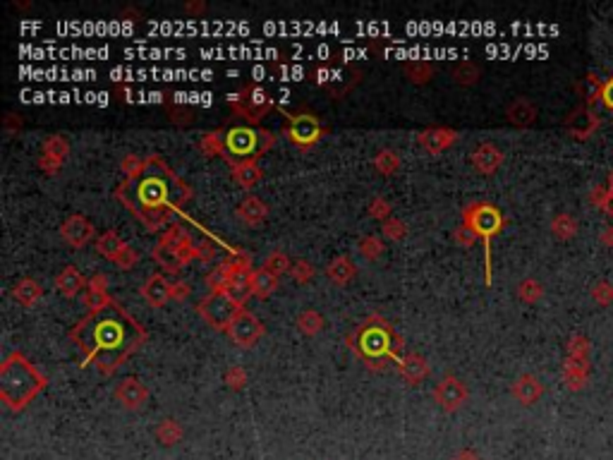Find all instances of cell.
Wrapping results in <instances>:
<instances>
[{"instance_id":"obj_1","label":"cell","mask_w":613,"mask_h":460,"mask_svg":"<svg viewBox=\"0 0 613 460\" xmlns=\"http://www.w3.org/2000/svg\"><path fill=\"white\" fill-rule=\"evenodd\" d=\"M192 197V187L156 154L144 159L142 171L115 187V199H120L151 233H163V228L171 226V216Z\"/></svg>"},{"instance_id":"obj_2","label":"cell","mask_w":613,"mask_h":460,"mask_svg":"<svg viewBox=\"0 0 613 460\" xmlns=\"http://www.w3.org/2000/svg\"><path fill=\"white\" fill-rule=\"evenodd\" d=\"M70 341L84 353V365H96L101 374L111 377L132 353L147 341V329L118 302L103 310L89 312L70 331Z\"/></svg>"},{"instance_id":"obj_3","label":"cell","mask_w":613,"mask_h":460,"mask_svg":"<svg viewBox=\"0 0 613 460\" xmlns=\"http://www.w3.org/2000/svg\"><path fill=\"white\" fill-rule=\"evenodd\" d=\"M345 343H348V348L360 357L372 372L386 369L388 362H398L405 350L403 336H400L384 317H379V314H372L369 319H364V322L345 338Z\"/></svg>"},{"instance_id":"obj_4","label":"cell","mask_w":613,"mask_h":460,"mask_svg":"<svg viewBox=\"0 0 613 460\" xmlns=\"http://www.w3.org/2000/svg\"><path fill=\"white\" fill-rule=\"evenodd\" d=\"M48 379L22 353H10L0 365V398L10 410H22L46 389Z\"/></svg>"},{"instance_id":"obj_5","label":"cell","mask_w":613,"mask_h":460,"mask_svg":"<svg viewBox=\"0 0 613 460\" xmlns=\"http://www.w3.org/2000/svg\"><path fill=\"white\" fill-rule=\"evenodd\" d=\"M273 144H276V135L271 130H264L259 125H233L226 130V149L221 159L228 161L230 166L259 161Z\"/></svg>"},{"instance_id":"obj_6","label":"cell","mask_w":613,"mask_h":460,"mask_svg":"<svg viewBox=\"0 0 613 460\" xmlns=\"http://www.w3.org/2000/svg\"><path fill=\"white\" fill-rule=\"evenodd\" d=\"M463 223L484 242V269H487L484 281L491 283V238L499 235V230L503 228L506 219H503V214L494 204L472 202L463 209Z\"/></svg>"},{"instance_id":"obj_7","label":"cell","mask_w":613,"mask_h":460,"mask_svg":"<svg viewBox=\"0 0 613 460\" xmlns=\"http://www.w3.org/2000/svg\"><path fill=\"white\" fill-rule=\"evenodd\" d=\"M228 106L233 108V113L240 120H245V125H259L262 118L273 108V99L262 84H245L240 92L228 94Z\"/></svg>"},{"instance_id":"obj_8","label":"cell","mask_w":613,"mask_h":460,"mask_svg":"<svg viewBox=\"0 0 613 460\" xmlns=\"http://www.w3.org/2000/svg\"><path fill=\"white\" fill-rule=\"evenodd\" d=\"M245 310L235 302L226 290H211L206 293L197 305V312L202 314V319L209 326H214L216 331H228L233 319Z\"/></svg>"},{"instance_id":"obj_9","label":"cell","mask_w":613,"mask_h":460,"mask_svg":"<svg viewBox=\"0 0 613 460\" xmlns=\"http://www.w3.org/2000/svg\"><path fill=\"white\" fill-rule=\"evenodd\" d=\"M283 132L300 149H312L324 137V125L314 113H288Z\"/></svg>"},{"instance_id":"obj_10","label":"cell","mask_w":613,"mask_h":460,"mask_svg":"<svg viewBox=\"0 0 613 460\" xmlns=\"http://www.w3.org/2000/svg\"><path fill=\"white\" fill-rule=\"evenodd\" d=\"M226 334L230 336V341L238 345V348H252V345L264 336V324L259 322L252 312L242 310L238 317L233 319V324H230V329L226 331Z\"/></svg>"},{"instance_id":"obj_11","label":"cell","mask_w":613,"mask_h":460,"mask_svg":"<svg viewBox=\"0 0 613 460\" xmlns=\"http://www.w3.org/2000/svg\"><path fill=\"white\" fill-rule=\"evenodd\" d=\"M434 401L441 405L446 413H453L460 405L467 401V389L460 379H455L453 374L443 377L439 384L434 386Z\"/></svg>"},{"instance_id":"obj_12","label":"cell","mask_w":613,"mask_h":460,"mask_svg":"<svg viewBox=\"0 0 613 460\" xmlns=\"http://www.w3.org/2000/svg\"><path fill=\"white\" fill-rule=\"evenodd\" d=\"M94 226H91L89 219H84L82 214H72L65 219V223L60 226V235H63V240L68 242L70 247H84L87 242L94 238Z\"/></svg>"},{"instance_id":"obj_13","label":"cell","mask_w":613,"mask_h":460,"mask_svg":"<svg viewBox=\"0 0 613 460\" xmlns=\"http://www.w3.org/2000/svg\"><path fill=\"white\" fill-rule=\"evenodd\" d=\"M455 139H458V132L451 130V127H427V130H422L420 135H417L420 147L432 156L451 149L455 144Z\"/></svg>"},{"instance_id":"obj_14","label":"cell","mask_w":613,"mask_h":460,"mask_svg":"<svg viewBox=\"0 0 613 460\" xmlns=\"http://www.w3.org/2000/svg\"><path fill=\"white\" fill-rule=\"evenodd\" d=\"M115 398H118V401L123 403V408L137 410V408H142V405L147 403L149 391H147V386H144L137 377H127V379L120 381L118 389H115Z\"/></svg>"},{"instance_id":"obj_15","label":"cell","mask_w":613,"mask_h":460,"mask_svg":"<svg viewBox=\"0 0 613 460\" xmlns=\"http://www.w3.org/2000/svg\"><path fill=\"white\" fill-rule=\"evenodd\" d=\"M396 365H398V374H400V377H403L405 381H408L410 386L422 384V381L429 377V372H432V367H429L427 357H422V355H417V353H408V355H403V357H400V360L396 362Z\"/></svg>"},{"instance_id":"obj_16","label":"cell","mask_w":613,"mask_h":460,"mask_svg":"<svg viewBox=\"0 0 613 460\" xmlns=\"http://www.w3.org/2000/svg\"><path fill=\"white\" fill-rule=\"evenodd\" d=\"M142 298L149 302L151 307H163L171 300V283L163 274H151L142 286Z\"/></svg>"},{"instance_id":"obj_17","label":"cell","mask_w":613,"mask_h":460,"mask_svg":"<svg viewBox=\"0 0 613 460\" xmlns=\"http://www.w3.org/2000/svg\"><path fill=\"white\" fill-rule=\"evenodd\" d=\"M235 216H238L245 226H259V223H264L266 216H269V207H266L259 197L247 195L238 204V209H235Z\"/></svg>"},{"instance_id":"obj_18","label":"cell","mask_w":613,"mask_h":460,"mask_svg":"<svg viewBox=\"0 0 613 460\" xmlns=\"http://www.w3.org/2000/svg\"><path fill=\"white\" fill-rule=\"evenodd\" d=\"M87 283L89 281L75 269V266H65V269L56 276V288H58V293L65 295V298H77V295L87 290Z\"/></svg>"},{"instance_id":"obj_19","label":"cell","mask_w":613,"mask_h":460,"mask_svg":"<svg viewBox=\"0 0 613 460\" xmlns=\"http://www.w3.org/2000/svg\"><path fill=\"white\" fill-rule=\"evenodd\" d=\"M501 159H503L501 151L496 149L494 144H482V147H477L475 151H472V166L484 175L494 173L496 168L501 166Z\"/></svg>"},{"instance_id":"obj_20","label":"cell","mask_w":613,"mask_h":460,"mask_svg":"<svg viewBox=\"0 0 613 460\" xmlns=\"http://www.w3.org/2000/svg\"><path fill=\"white\" fill-rule=\"evenodd\" d=\"M12 298L20 302L22 307H34L36 302L44 298V288L34 278H20L15 283V288H12Z\"/></svg>"},{"instance_id":"obj_21","label":"cell","mask_w":613,"mask_h":460,"mask_svg":"<svg viewBox=\"0 0 613 460\" xmlns=\"http://www.w3.org/2000/svg\"><path fill=\"white\" fill-rule=\"evenodd\" d=\"M326 274H329L333 283L345 286V283H350L352 278L357 276V264L352 262L348 254H341V257H336L329 266H326Z\"/></svg>"},{"instance_id":"obj_22","label":"cell","mask_w":613,"mask_h":460,"mask_svg":"<svg viewBox=\"0 0 613 460\" xmlns=\"http://www.w3.org/2000/svg\"><path fill=\"white\" fill-rule=\"evenodd\" d=\"M250 288H252V295L254 298H262L266 300L269 295H273V290L278 288V276H273L269 269H254L250 274Z\"/></svg>"},{"instance_id":"obj_23","label":"cell","mask_w":613,"mask_h":460,"mask_svg":"<svg viewBox=\"0 0 613 460\" xmlns=\"http://www.w3.org/2000/svg\"><path fill=\"white\" fill-rule=\"evenodd\" d=\"M223 271H226L228 276H235V274H252V257L247 254L245 250H240V247H235V250H228L226 259H223L221 264Z\"/></svg>"},{"instance_id":"obj_24","label":"cell","mask_w":613,"mask_h":460,"mask_svg":"<svg viewBox=\"0 0 613 460\" xmlns=\"http://www.w3.org/2000/svg\"><path fill=\"white\" fill-rule=\"evenodd\" d=\"M233 168V180L238 183L242 190H252L254 185L262 180V168H259L257 161H247V163H235Z\"/></svg>"},{"instance_id":"obj_25","label":"cell","mask_w":613,"mask_h":460,"mask_svg":"<svg viewBox=\"0 0 613 460\" xmlns=\"http://www.w3.org/2000/svg\"><path fill=\"white\" fill-rule=\"evenodd\" d=\"M151 257L156 259V264L161 266L166 274H180L182 271V262L178 259V254H175V247L171 245H163V242H156V247L151 250Z\"/></svg>"},{"instance_id":"obj_26","label":"cell","mask_w":613,"mask_h":460,"mask_svg":"<svg viewBox=\"0 0 613 460\" xmlns=\"http://www.w3.org/2000/svg\"><path fill=\"white\" fill-rule=\"evenodd\" d=\"M226 293L238 302L240 307H245V302L250 300L252 288H250V274H235L228 278L226 283Z\"/></svg>"},{"instance_id":"obj_27","label":"cell","mask_w":613,"mask_h":460,"mask_svg":"<svg viewBox=\"0 0 613 460\" xmlns=\"http://www.w3.org/2000/svg\"><path fill=\"white\" fill-rule=\"evenodd\" d=\"M125 245H127V242L120 238L115 230H106V233H101L99 240H96V250H99V254H101V257H106V259H111V262L118 257V252L123 250Z\"/></svg>"},{"instance_id":"obj_28","label":"cell","mask_w":613,"mask_h":460,"mask_svg":"<svg viewBox=\"0 0 613 460\" xmlns=\"http://www.w3.org/2000/svg\"><path fill=\"white\" fill-rule=\"evenodd\" d=\"M405 77L415 84H427L434 77V65L429 60H410L405 63Z\"/></svg>"},{"instance_id":"obj_29","label":"cell","mask_w":613,"mask_h":460,"mask_svg":"<svg viewBox=\"0 0 613 460\" xmlns=\"http://www.w3.org/2000/svg\"><path fill=\"white\" fill-rule=\"evenodd\" d=\"M199 149L204 156H223L226 149V130H211L199 139Z\"/></svg>"},{"instance_id":"obj_30","label":"cell","mask_w":613,"mask_h":460,"mask_svg":"<svg viewBox=\"0 0 613 460\" xmlns=\"http://www.w3.org/2000/svg\"><path fill=\"white\" fill-rule=\"evenodd\" d=\"M374 168L381 175H393L400 168V156L393 149H381L379 154L374 156Z\"/></svg>"},{"instance_id":"obj_31","label":"cell","mask_w":613,"mask_h":460,"mask_svg":"<svg viewBox=\"0 0 613 460\" xmlns=\"http://www.w3.org/2000/svg\"><path fill=\"white\" fill-rule=\"evenodd\" d=\"M41 154L53 156V159H58V161H65V159H68V154H70L68 139L60 137V135H51L44 142V147H41Z\"/></svg>"},{"instance_id":"obj_32","label":"cell","mask_w":613,"mask_h":460,"mask_svg":"<svg viewBox=\"0 0 613 460\" xmlns=\"http://www.w3.org/2000/svg\"><path fill=\"white\" fill-rule=\"evenodd\" d=\"M297 329H300L302 334H307V336H317L319 331L324 329V317H321L319 312H314V310L302 312L300 317H297Z\"/></svg>"},{"instance_id":"obj_33","label":"cell","mask_w":613,"mask_h":460,"mask_svg":"<svg viewBox=\"0 0 613 460\" xmlns=\"http://www.w3.org/2000/svg\"><path fill=\"white\" fill-rule=\"evenodd\" d=\"M156 439H159L161 444H166V446L178 444V441L182 439V427L175 420H163L161 425L156 427Z\"/></svg>"},{"instance_id":"obj_34","label":"cell","mask_w":613,"mask_h":460,"mask_svg":"<svg viewBox=\"0 0 613 460\" xmlns=\"http://www.w3.org/2000/svg\"><path fill=\"white\" fill-rule=\"evenodd\" d=\"M264 269H269L273 276H281V274H290V269H293V262H290V257L281 250L271 252L269 257L264 259Z\"/></svg>"},{"instance_id":"obj_35","label":"cell","mask_w":613,"mask_h":460,"mask_svg":"<svg viewBox=\"0 0 613 460\" xmlns=\"http://www.w3.org/2000/svg\"><path fill=\"white\" fill-rule=\"evenodd\" d=\"M357 252H360L364 259H379L381 254H384V242H381L379 235H364V238L357 242Z\"/></svg>"},{"instance_id":"obj_36","label":"cell","mask_w":613,"mask_h":460,"mask_svg":"<svg viewBox=\"0 0 613 460\" xmlns=\"http://www.w3.org/2000/svg\"><path fill=\"white\" fill-rule=\"evenodd\" d=\"M82 300H84V305L89 307V312H94V310H103V307H108L111 305V295H108V290H94V288H87L84 290V295H82Z\"/></svg>"},{"instance_id":"obj_37","label":"cell","mask_w":613,"mask_h":460,"mask_svg":"<svg viewBox=\"0 0 613 460\" xmlns=\"http://www.w3.org/2000/svg\"><path fill=\"white\" fill-rule=\"evenodd\" d=\"M175 254H178L182 266H187L192 259H199V242H194L192 235H190V238H185L180 245H175Z\"/></svg>"},{"instance_id":"obj_38","label":"cell","mask_w":613,"mask_h":460,"mask_svg":"<svg viewBox=\"0 0 613 460\" xmlns=\"http://www.w3.org/2000/svg\"><path fill=\"white\" fill-rule=\"evenodd\" d=\"M477 77H479V70L472 63H467V60H465V63H458L453 68V80L458 84H465V87H467V84H475Z\"/></svg>"},{"instance_id":"obj_39","label":"cell","mask_w":613,"mask_h":460,"mask_svg":"<svg viewBox=\"0 0 613 460\" xmlns=\"http://www.w3.org/2000/svg\"><path fill=\"white\" fill-rule=\"evenodd\" d=\"M185 238H190V233H187L185 228L180 226V223H171V226H168L166 230H163L161 233V238H159V242H163V245H171V247H175V245H180L182 240Z\"/></svg>"},{"instance_id":"obj_40","label":"cell","mask_w":613,"mask_h":460,"mask_svg":"<svg viewBox=\"0 0 613 460\" xmlns=\"http://www.w3.org/2000/svg\"><path fill=\"white\" fill-rule=\"evenodd\" d=\"M139 262V254H137V250L135 247H130V245H125L123 250L118 252V257L113 259V264L118 266L120 271H130V269H135V264Z\"/></svg>"},{"instance_id":"obj_41","label":"cell","mask_w":613,"mask_h":460,"mask_svg":"<svg viewBox=\"0 0 613 460\" xmlns=\"http://www.w3.org/2000/svg\"><path fill=\"white\" fill-rule=\"evenodd\" d=\"M367 211H369V216H372V219L381 221V223L391 219V204H388L384 197H374L372 202H369Z\"/></svg>"},{"instance_id":"obj_42","label":"cell","mask_w":613,"mask_h":460,"mask_svg":"<svg viewBox=\"0 0 613 460\" xmlns=\"http://www.w3.org/2000/svg\"><path fill=\"white\" fill-rule=\"evenodd\" d=\"M168 118H171V123L185 127V125H192L194 123V115L187 106H178V104H171L168 106Z\"/></svg>"},{"instance_id":"obj_43","label":"cell","mask_w":613,"mask_h":460,"mask_svg":"<svg viewBox=\"0 0 613 460\" xmlns=\"http://www.w3.org/2000/svg\"><path fill=\"white\" fill-rule=\"evenodd\" d=\"M314 274H317V271H314V266L309 264V262H305V259H300V262H293V269H290V276H293L297 283L312 281Z\"/></svg>"},{"instance_id":"obj_44","label":"cell","mask_w":613,"mask_h":460,"mask_svg":"<svg viewBox=\"0 0 613 460\" xmlns=\"http://www.w3.org/2000/svg\"><path fill=\"white\" fill-rule=\"evenodd\" d=\"M228 274L221 269V266H216V269H211L209 274H206V286H209V293L211 290H226V283H228Z\"/></svg>"},{"instance_id":"obj_45","label":"cell","mask_w":613,"mask_h":460,"mask_svg":"<svg viewBox=\"0 0 613 460\" xmlns=\"http://www.w3.org/2000/svg\"><path fill=\"white\" fill-rule=\"evenodd\" d=\"M384 235L388 240H403L408 235V226L400 219H388L384 221Z\"/></svg>"},{"instance_id":"obj_46","label":"cell","mask_w":613,"mask_h":460,"mask_svg":"<svg viewBox=\"0 0 613 460\" xmlns=\"http://www.w3.org/2000/svg\"><path fill=\"white\" fill-rule=\"evenodd\" d=\"M223 379H226V384L233 391H240V389H245V384H247V372L242 367H230Z\"/></svg>"},{"instance_id":"obj_47","label":"cell","mask_w":613,"mask_h":460,"mask_svg":"<svg viewBox=\"0 0 613 460\" xmlns=\"http://www.w3.org/2000/svg\"><path fill=\"white\" fill-rule=\"evenodd\" d=\"M218 254V247H216V240L214 238H204L202 242H199V259H202L204 264L214 262Z\"/></svg>"},{"instance_id":"obj_48","label":"cell","mask_w":613,"mask_h":460,"mask_svg":"<svg viewBox=\"0 0 613 460\" xmlns=\"http://www.w3.org/2000/svg\"><path fill=\"white\" fill-rule=\"evenodd\" d=\"M144 166V159H137L135 154H127L123 161H120V171L125 173V178H130V175H135L142 171Z\"/></svg>"},{"instance_id":"obj_49","label":"cell","mask_w":613,"mask_h":460,"mask_svg":"<svg viewBox=\"0 0 613 460\" xmlns=\"http://www.w3.org/2000/svg\"><path fill=\"white\" fill-rule=\"evenodd\" d=\"M453 240L458 242V245H463V247H470V245H475L477 235L472 233V230L467 228L465 223H460V226L453 230Z\"/></svg>"},{"instance_id":"obj_50","label":"cell","mask_w":613,"mask_h":460,"mask_svg":"<svg viewBox=\"0 0 613 460\" xmlns=\"http://www.w3.org/2000/svg\"><path fill=\"white\" fill-rule=\"evenodd\" d=\"M36 166H39L46 175H56V173L60 171V168H63V161L53 159V156L41 154V156H39V161H36Z\"/></svg>"},{"instance_id":"obj_51","label":"cell","mask_w":613,"mask_h":460,"mask_svg":"<svg viewBox=\"0 0 613 460\" xmlns=\"http://www.w3.org/2000/svg\"><path fill=\"white\" fill-rule=\"evenodd\" d=\"M190 286H187V281H173L171 283V300H178V302H182V300H187V295H190Z\"/></svg>"},{"instance_id":"obj_52","label":"cell","mask_w":613,"mask_h":460,"mask_svg":"<svg viewBox=\"0 0 613 460\" xmlns=\"http://www.w3.org/2000/svg\"><path fill=\"white\" fill-rule=\"evenodd\" d=\"M530 384H532V379H527V377H525V379H520V384H518V386H515V396H520L525 403H530L532 398H534V389H532Z\"/></svg>"},{"instance_id":"obj_53","label":"cell","mask_w":613,"mask_h":460,"mask_svg":"<svg viewBox=\"0 0 613 460\" xmlns=\"http://www.w3.org/2000/svg\"><path fill=\"white\" fill-rule=\"evenodd\" d=\"M87 288H94V290H106V288H108V278L103 276V274H96V276H91V278H89V283H87Z\"/></svg>"},{"instance_id":"obj_54","label":"cell","mask_w":613,"mask_h":460,"mask_svg":"<svg viewBox=\"0 0 613 460\" xmlns=\"http://www.w3.org/2000/svg\"><path fill=\"white\" fill-rule=\"evenodd\" d=\"M20 127H22V120L17 118L15 113H8V115H5V130H8L10 135H12V132H15V130H20Z\"/></svg>"},{"instance_id":"obj_55","label":"cell","mask_w":613,"mask_h":460,"mask_svg":"<svg viewBox=\"0 0 613 460\" xmlns=\"http://www.w3.org/2000/svg\"><path fill=\"white\" fill-rule=\"evenodd\" d=\"M602 99H604V104H606V108H611L613 111V80H609L604 84V92H602Z\"/></svg>"},{"instance_id":"obj_56","label":"cell","mask_w":613,"mask_h":460,"mask_svg":"<svg viewBox=\"0 0 613 460\" xmlns=\"http://www.w3.org/2000/svg\"><path fill=\"white\" fill-rule=\"evenodd\" d=\"M185 10L190 12V15H202V12L206 10V5L204 3H187Z\"/></svg>"},{"instance_id":"obj_57","label":"cell","mask_w":613,"mask_h":460,"mask_svg":"<svg viewBox=\"0 0 613 460\" xmlns=\"http://www.w3.org/2000/svg\"><path fill=\"white\" fill-rule=\"evenodd\" d=\"M115 94H118L120 101H132V92L127 87H118V89H115Z\"/></svg>"},{"instance_id":"obj_58","label":"cell","mask_w":613,"mask_h":460,"mask_svg":"<svg viewBox=\"0 0 613 460\" xmlns=\"http://www.w3.org/2000/svg\"><path fill=\"white\" fill-rule=\"evenodd\" d=\"M455 460H479V456L475 451H460L458 456H455Z\"/></svg>"}]
</instances>
